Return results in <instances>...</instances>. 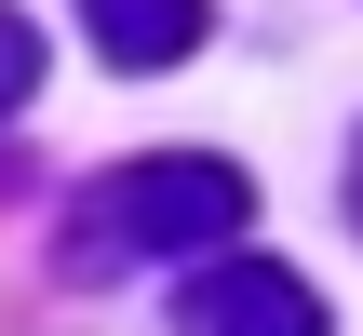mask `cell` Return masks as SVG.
I'll return each mask as SVG.
<instances>
[{"label": "cell", "instance_id": "cell-1", "mask_svg": "<svg viewBox=\"0 0 363 336\" xmlns=\"http://www.w3.org/2000/svg\"><path fill=\"white\" fill-rule=\"evenodd\" d=\"M256 215V175L216 162V148H162V162H121L94 175L67 215H54V283H121L135 256H202V242H242Z\"/></svg>", "mask_w": 363, "mask_h": 336}, {"label": "cell", "instance_id": "cell-2", "mask_svg": "<svg viewBox=\"0 0 363 336\" xmlns=\"http://www.w3.org/2000/svg\"><path fill=\"white\" fill-rule=\"evenodd\" d=\"M175 336H323V296L283 256H202L175 296Z\"/></svg>", "mask_w": 363, "mask_h": 336}, {"label": "cell", "instance_id": "cell-3", "mask_svg": "<svg viewBox=\"0 0 363 336\" xmlns=\"http://www.w3.org/2000/svg\"><path fill=\"white\" fill-rule=\"evenodd\" d=\"M81 27H94L108 67H175L216 13H202V0H81Z\"/></svg>", "mask_w": 363, "mask_h": 336}, {"label": "cell", "instance_id": "cell-4", "mask_svg": "<svg viewBox=\"0 0 363 336\" xmlns=\"http://www.w3.org/2000/svg\"><path fill=\"white\" fill-rule=\"evenodd\" d=\"M27 94H40V27L0 0V108H27Z\"/></svg>", "mask_w": 363, "mask_h": 336}, {"label": "cell", "instance_id": "cell-5", "mask_svg": "<svg viewBox=\"0 0 363 336\" xmlns=\"http://www.w3.org/2000/svg\"><path fill=\"white\" fill-rule=\"evenodd\" d=\"M350 215H363V148H350Z\"/></svg>", "mask_w": 363, "mask_h": 336}]
</instances>
